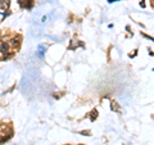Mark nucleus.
Returning a JSON list of instances; mask_svg holds the SVG:
<instances>
[{"instance_id":"nucleus-1","label":"nucleus","mask_w":154,"mask_h":145,"mask_svg":"<svg viewBox=\"0 0 154 145\" xmlns=\"http://www.w3.org/2000/svg\"><path fill=\"white\" fill-rule=\"evenodd\" d=\"M11 7L9 0H0V14H5V11H8Z\"/></svg>"},{"instance_id":"nucleus-2","label":"nucleus","mask_w":154,"mask_h":145,"mask_svg":"<svg viewBox=\"0 0 154 145\" xmlns=\"http://www.w3.org/2000/svg\"><path fill=\"white\" fill-rule=\"evenodd\" d=\"M9 44L5 41H0V53L2 54H7V53H9Z\"/></svg>"},{"instance_id":"nucleus-3","label":"nucleus","mask_w":154,"mask_h":145,"mask_svg":"<svg viewBox=\"0 0 154 145\" xmlns=\"http://www.w3.org/2000/svg\"><path fill=\"white\" fill-rule=\"evenodd\" d=\"M8 44H9V46L18 48V46H19V44H21V37H19V36H17V37H13L12 40L8 42Z\"/></svg>"},{"instance_id":"nucleus-4","label":"nucleus","mask_w":154,"mask_h":145,"mask_svg":"<svg viewBox=\"0 0 154 145\" xmlns=\"http://www.w3.org/2000/svg\"><path fill=\"white\" fill-rule=\"evenodd\" d=\"M81 134H82V135H85V136H86V135H90V131H82Z\"/></svg>"},{"instance_id":"nucleus-5","label":"nucleus","mask_w":154,"mask_h":145,"mask_svg":"<svg viewBox=\"0 0 154 145\" xmlns=\"http://www.w3.org/2000/svg\"><path fill=\"white\" fill-rule=\"evenodd\" d=\"M0 35H2V31H0Z\"/></svg>"}]
</instances>
